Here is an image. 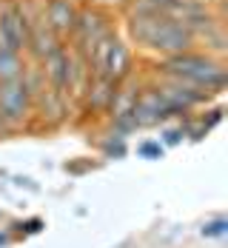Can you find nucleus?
Returning a JSON list of instances; mask_svg holds the SVG:
<instances>
[{
	"instance_id": "f257e3e1",
	"label": "nucleus",
	"mask_w": 228,
	"mask_h": 248,
	"mask_svg": "<svg viewBox=\"0 0 228 248\" xmlns=\"http://www.w3.org/2000/svg\"><path fill=\"white\" fill-rule=\"evenodd\" d=\"M128 37L149 51H157L163 57L182 54L197 46V37L177 20H168L154 12H134L128 15Z\"/></svg>"
},
{
	"instance_id": "f03ea898",
	"label": "nucleus",
	"mask_w": 228,
	"mask_h": 248,
	"mask_svg": "<svg viewBox=\"0 0 228 248\" xmlns=\"http://www.w3.org/2000/svg\"><path fill=\"white\" fill-rule=\"evenodd\" d=\"M160 75L182 80L188 86H197L203 92H220L226 86V66L220 60H214L211 54H200V51H182V54H171L160 60Z\"/></svg>"
},
{
	"instance_id": "7ed1b4c3",
	"label": "nucleus",
	"mask_w": 228,
	"mask_h": 248,
	"mask_svg": "<svg viewBox=\"0 0 228 248\" xmlns=\"http://www.w3.org/2000/svg\"><path fill=\"white\" fill-rule=\"evenodd\" d=\"M31 94L26 89L23 77H12V80H0V134H9L15 128H20L23 120L31 111Z\"/></svg>"
},
{
	"instance_id": "20e7f679",
	"label": "nucleus",
	"mask_w": 228,
	"mask_h": 248,
	"mask_svg": "<svg viewBox=\"0 0 228 248\" xmlns=\"http://www.w3.org/2000/svg\"><path fill=\"white\" fill-rule=\"evenodd\" d=\"M131 117H134L137 128H149V125H157L160 120L171 117V111H168L163 94L157 92V86H154V89H146L143 94H137L134 108H131Z\"/></svg>"
},
{
	"instance_id": "39448f33",
	"label": "nucleus",
	"mask_w": 228,
	"mask_h": 248,
	"mask_svg": "<svg viewBox=\"0 0 228 248\" xmlns=\"http://www.w3.org/2000/svg\"><path fill=\"white\" fill-rule=\"evenodd\" d=\"M0 31L9 37L12 49L26 51V43H29V23L23 17V9L17 0H6L0 6Z\"/></svg>"
},
{
	"instance_id": "423d86ee",
	"label": "nucleus",
	"mask_w": 228,
	"mask_h": 248,
	"mask_svg": "<svg viewBox=\"0 0 228 248\" xmlns=\"http://www.w3.org/2000/svg\"><path fill=\"white\" fill-rule=\"evenodd\" d=\"M69 63H72V49H66V46L51 51L49 57L40 63L43 66V77H46V86H49L51 92L63 94V97L69 92Z\"/></svg>"
},
{
	"instance_id": "0eeeda50",
	"label": "nucleus",
	"mask_w": 228,
	"mask_h": 248,
	"mask_svg": "<svg viewBox=\"0 0 228 248\" xmlns=\"http://www.w3.org/2000/svg\"><path fill=\"white\" fill-rule=\"evenodd\" d=\"M43 17H46V23H49L51 31L63 40V37H69L72 29H75L77 6L72 0H49V3H43Z\"/></svg>"
},
{
	"instance_id": "6e6552de",
	"label": "nucleus",
	"mask_w": 228,
	"mask_h": 248,
	"mask_svg": "<svg viewBox=\"0 0 228 248\" xmlns=\"http://www.w3.org/2000/svg\"><path fill=\"white\" fill-rule=\"evenodd\" d=\"M131 72V51H128L126 43H120L117 37H114V46L108 51V57H106V66H103V75L100 77H108V80H114V83H123Z\"/></svg>"
},
{
	"instance_id": "1a4fd4ad",
	"label": "nucleus",
	"mask_w": 228,
	"mask_h": 248,
	"mask_svg": "<svg viewBox=\"0 0 228 248\" xmlns=\"http://www.w3.org/2000/svg\"><path fill=\"white\" fill-rule=\"evenodd\" d=\"M117 86H120V83H114V80H108V77H91V80H89V89H86V103H89V108H91V111H108L111 100L117 94Z\"/></svg>"
},
{
	"instance_id": "9d476101",
	"label": "nucleus",
	"mask_w": 228,
	"mask_h": 248,
	"mask_svg": "<svg viewBox=\"0 0 228 248\" xmlns=\"http://www.w3.org/2000/svg\"><path fill=\"white\" fill-rule=\"evenodd\" d=\"M23 54L15 49H6L0 51V80H12V77H20L23 75Z\"/></svg>"
},
{
	"instance_id": "9b49d317",
	"label": "nucleus",
	"mask_w": 228,
	"mask_h": 248,
	"mask_svg": "<svg viewBox=\"0 0 228 248\" xmlns=\"http://www.w3.org/2000/svg\"><path fill=\"white\" fill-rule=\"evenodd\" d=\"M226 228H228L226 220H211V223L203 225V234H205V237H223V234H226Z\"/></svg>"
},
{
	"instance_id": "f8f14e48",
	"label": "nucleus",
	"mask_w": 228,
	"mask_h": 248,
	"mask_svg": "<svg viewBox=\"0 0 228 248\" xmlns=\"http://www.w3.org/2000/svg\"><path fill=\"white\" fill-rule=\"evenodd\" d=\"M182 137H185V128H182V125H180V128H171V131H166V143H168V146L180 143Z\"/></svg>"
},
{
	"instance_id": "ddd939ff",
	"label": "nucleus",
	"mask_w": 228,
	"mask_h": 248,
	"mask_svg": "<svg viewBox=\"0 0 228 248\" xmlns=\"http://www.w3.org/2000/svg\"><path fill=\"white\" fill-rule=\"evenodd\" d=\"M140 154H146V157H160L163 149H160V146H154V143H146V146L140 149Z\"/></svg>"
},
{
	"instance_id": "4468645a",
	"label": "nucleus",
	"mask_w": 228,
	"mask_h": 248,
	"mask_svg": "<svg viewBox=\"0 0 228 248\" xmlns=\"http://www.w3.org/2000/svg\"><path fill=\"white\" fill-rule=\"evenodd\" d=\"M40 220H29V223H20V228H23L26 234H34V231H40Z\"/></svg>"
},
{
	"instance_id": "2eb2a0df",
	"label": "nucleus",
	"mask_w": 228,
	"mask_h": 248,
	"mask_svg": "<svg viewBox=\"0 0 228 248\" xmlns=\"http://www.w3.org/2000/svg\"><path fill=\"white\" fill-rule=\"evenodd\" d=\"M0 246H9V237L6 234H0Z\"/></svg>"
}]
</instances>
